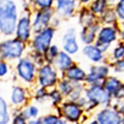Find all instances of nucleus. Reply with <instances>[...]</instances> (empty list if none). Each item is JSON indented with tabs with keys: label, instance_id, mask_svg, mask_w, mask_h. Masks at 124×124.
<instances>
[{
	"label": "nucleus",
	"instance_id": "1",
	"mask_svg": "<svg viewBox=\"0 0 124 124\" xmlns=\"http://www.w3.org/2000/svg\"><path fill=\"white\" fill-rule=\"evenodd\" d=\"M20 15L16 0H0V34L2 36L11 37L15 35Z\"/></svg>",
	"mask_w": 124,
	"mask_h": 124
},
{
	"label": "nucleus",
	"instance_id": "2",
	"mask_svg": "<svg viewBox=\"0 0 124 124\" xmlns=\"http://www.w3.org/2000/svg\"><path fill=\"white\" fill-rule=\"evenodd\" d=\"M28 52V45L17 37H4L0 44V60L16 62Z\"/></svg>",
	"mask_w": 124,
	"mask_h": 124
},
{
	"label": "nucleus",
	"instance_id": "3",
	"mask_svg": "<svg viewBox=\"0 0 124 124\" xmlns=\"http://www.w3.org/2000/svg\"><path fill=\"white\" fill-rule=\"evenodd\" d=\"M38 66L34 63L33 60L27 55L23 56L18 61H16L15 65V76L18 81L25 86H33L36 84Z\"/></svg>",
	"mask_w": 124,
	"mask_h": 124
},
{
	"label": "nucleus",
	"instance_id": "4",
	"mask_svg": "<svg viewBox=\"0 0 124 124\" xmlns=\"http://www.w3.org/2000/svg\"><path fill=\"white\" fill-rule=\"evenodd\" d=\"M120 32V23L114 26H108V25H101L97 32L96 40L94 44L101 49V51L104 54H108L111 51L112 46L117 42Z\"/></svg>",
	"mask_w": 124,
	"mask_h": 124
},
{
	"label": "nucleus",
	"instance_id": "5",
	"mask_svg": "<svg viewBox=\"0 0 124 124\" xmlns=\"http://www.w3.org/2000/svg\"><path fill=\"white\" fill-rule=\"evenodd\" d=\"M55 113L59 118L66 120L70 124H82V120L85 115L84 108L79 106L77 101L65 99L59 107L55 108Z\"/></svg>",
	"mask_w": 124,
	"mask_h": 124
},
{
	"label": "nucleus",
	"instance_id": "6",
	"mask_svg": "<svg viewBox=\"0 0 124 124\" xmlns=\"http://www.w3.org/2000/svg\"><path fill=\"white\" fill-rule=\"evenodd\" d=\"M56 33L57 29L52 26H49L38 32L33 33V36L28 44V50L45 54L49 46L54 42Z\"/></svg>",
	"mask_w": 124,
	"mask_h": 124
},
{
	"label": "nucleus",
	"instance_id": "7",
	"mask_svg": "<svg viewBox=\"0 0 124 124\" xmlns=\"http://www.w3.org/2000/svg\"><path fill=\"white\" fill-rule=\"evenodd\" d=\"M84 96L89 101L95 103L98 108L111 107L113 102V97L108 93L102 84H95L86 86L84 91Z\"/></svg>",
	"mask_w": 124,
	"mask_h": 124
},
{
	"label": "nucleus",
	"instance_id": "8",
	"mask_svg": "<svg viewBox=\"0 0 124 124\" xmlns=\"http://www.w3.org/2000/svg\"><path fill=\"white\" fill-rule=\"evenodd\" d=\"M61 78L60 72L57 70L53 64L45 63L37 68L36 76V86L51 89L57 86Z\"/></svg>",
	"mask_w": 124,
	"mask_h": 124
},
{
	"label": "nucleus",
	"instance_id": "9",
	"mask_svg": "<svg viewBox=\"0 0 124 124\" xmlns=\"http://www.w3.org/2000/svg\"><path fill=\"white\" fill-rule=\"evenodd\" d=\"M61 45L60 48L69 55L75 56L81 51L80 40L78 37V29L76 27H68L61 35Z\"/></svg>",
	"mask_w": 124,
	"mask_h": 124
},
{
	"label": "nucleus",
	"instance_id": "10",
	"mask_svg": "<svg viewBox=\"0 0 124 124\" xmlns=\"http://www.w3.org/2000/svg\"><path fill=\"white\" fill-rule=\"evenodd\" d=\"M111 73V66L108 61L98 64H91L88 68L85 84L87 86L95 84H102L103 80L107 79Z\"/></svg>",
	"mask_w": 124,
	"mask_h": 124
},
{
	"label": "nucleus",
	"instance_id": "11",
	"mask_svg": "<svg viewBox=\"0 0 124 124\" xmlns=\"http://www.w3.org/2000/svg\"><path fill=\"white\" fill-rule=\"evenodd\" d=\"M81 7L79 0H55L54 11L62 21L75 18Z\"/></svg>",
	"mask_w": 124,
	"mask_h": 124
},
{
	"label": "nucleus",
	"instance_id": "12",
	"mask_svg": "<svg viewBox=\"0 0 124 124\" xmlns=\"http://www.w3.org/2000/svg\"><path fill=\"white\" fill-rule=\"evenodd\" d=\"M33 33L34 32L32 28L31 14L21 13L17 23V26H16V31H15L14 36L28 45L33 36Z\"/></svg>",
	"mask_w": 124,
	"mask_h": 124
},
{
	"label": "nucleus",
	"instance_id": "13",
	"mask_svg": "<svg viewBox=\"0 0 124 124\" xmlns=\"http://www.w3.org/2000/svg\"><path fill=\"white\" fill-rule=\"evenodd\" d=\"M31 100L29 89L23 84H17L11 87L9 95V104L13 108H22L26 107Z\"/></svg>",
	"mask_w": 124,
	"mask_h": 124
},
{
	"label": "nucleus",
	"instance_id": "14",
	"mask_svg": "<svg viewBox=\"0 0 124 124\" xmlns=\"http://www.w3.org/2000/svg\"><path fill=\"white\" fill-rule=\"evenodd\" d=\"M55 17L54 8L49 9H35L31 15L33 32H38L46 27L51 26L53 18Z\"/></svg>",
	"mask_w": 124,
	"mask_h": 124
},
{
	"label": "nucleus",
	"instance_id": "15",
	"mask_svg": "<svg viewBox=\"0 0 124 124\" xmlns=\"http://www.w3.org/2000/svg\"><path fill=\"white\" fill-rule=\"evenodd\" d=\"M93 118L97 120L99 124H122V115L112 107L98 108L93 114Z\"/></svg>",
	"mask_w": 124,
	"mask_h": 124
},
{
	"label": "nucleus",
	"instance_id": "16",
	"mask_svg": "<svg viewBox=\"0 0 124 124\" xmlns=\"http://www.w3.org/2000/svg\"><path fill=\"white\" fill-rule=\"evenodd\" d=\"M81 52H82L83 56L90 61L92 64L103 63V62L108 61V55L104 54L101 51V49L96 46L95 44L83 46V48L81 49Z\"/></svg>",
	"mask_w": 124,
	"mask_h": 124
},
{
	"label": "nucleus",
	"instance_id": "17",
	"mask_svg": "<svg viewBox=\"0 0 124 124\" xmlns=\"http://www.w3.org/2000/svg\"><path fill=\"white\" fill-rule=\"evenodd\" d=\"M100 26H101L100 23L97 22L96 24H93L91 26L81 27L79 31H78V37H79V40L81 44L83 46L94 44Z\"/></svg>",
	"mask_w": 124,
	"mask_h": 124
},
{
	"label": "nucleus",
	"instance_id": "18",
	"mask_svg": "<svg viewBox=\"0 0 124 124\" xmlns=\"http://www.w3.org/2000/svg\"><path fill=\"white\" fill-rule=\"evenodd\" d=\"M123 82L124 81L121 79V78H119V77L111 73L107 79L103 80L102 86L112 95L113 99H116V98H120Z\"/></svg>",
	"mask_w": 124,
	"mask_h": 124
},
{
	"label": "nucleus",
	"instance_id": "19",
	"mask_svg": "<svg viewBox=\"0 0 124 124\" xmlns=\"http://www.w3.org/2000/svg\"><path fill=\"white\" fill-rule=\"evenodd\" d=\"M61 77L66 78L72 83H85V80L87 77V70H85L82 66H80L75 62L70 67L65 70V72Z\"/></svg>",
	"mask_w": 124,
	"mask_h": 124
},
{
	"label": "nucleus",
	"instance_id": "20",
	"mask_svg": "<svg viewBox=\"0 0 124 124\" xmlns=\"http://www.w3.org/2000/svg\"><path fill=\"white\" fill-rule=\"evenodd\" d=\"M76 17L78 18V24L80 27L91 26L98 22V17L93 14L88 6H81Z\"/></svg>",
	"mask_w": 124,
	"mask_h": 124
},
{
	"label": "nucleus",
	"instance_id": "21",
	"mask_svg": "<svg viewBox=\"0 0 124 124\" xmlns=\"http://www.w3.org/2000/svg\"><path fill=\"white\" fill-rule=\"evenodd\" d=\"M73 63H75V60H73L72 56L69 55L68 53L64 52L63 50H61L59 54H58V56L56 57V59L54 60L53 65L56 67V69L62 76L65 72V70L68 69Z\"/></svg>",
	"mask_w": 124,
	"mask_h": 124
},
{
	"label": "nucleus",
	"instance_id": "22",
	"mask_svg": "<svg viewBox=\"0 0 124 124\" xmlns=\"http://www.w3.org/2000/svg\"><path fill=\"white\" fill-rule=\"evenodd\" d=\"M98 22L100 23V25H108V26H114L119 24L114 7H108L98 17Z\"/></svg>",
	"mask_w": 124,
	"mask_h": 124
},
{
	"label": "nucleus",
	"instance_id": "23",
	"mask_svg": "<svg viewBox=\"0 0 124 124\" xmlns=\"http://www.w3.org/2000/svg\"><path fill=\"white\" fill-rule=\"evenodd\" d=\"M10 120V104L2 95H0V124H9Z\"/></svg>",
	"mask_w": 124,
	"mask_h": 124
},
{
	"label": "nucleus",
	"instance_id": "24",
	"mask_svg": "<svg viewBox=\"0 0 124 124\" xmlns=\"http://www.w3.org/2000/svg\"><path fill=\"white\" fill-rule=\"evenodd\" d=\"M124 59V41L118 40L116 44L112 46L111 51L108 54V61H116Z\"/></svg>",
	"mask_w": 124,
	"mask_h": 124
},
{
	"label": "nucleus",
	"instance_id": "25",
	"mask_svg": "<svg viewBox=\"0 0 124 124\" xmlns=\"http://www.w3.org/2000/svg\"><path fill=\"white\" fill-rule=\"evenodd\" d=\"M31 99L37 103H45L49 101V89L35 86L31 93Z\"/></svg>",
	"mask_w": 124,
	"mask_h": 124
},
{
	"label": "nucleus",
	"instance_id": "26",
	"mask_svg": "<svg viewBox=\"0 0 124 124\" xmlns=\"http://www.w3.org/2000/svg\"><path fill=\"white\" fill-rule=\"evenodd\" d=\"M66 99L65 96L59 91V89L57 87H53L49 89V101L54 107V108L59 107L60 104Z\"/></svg>",
	"mask_w": 124,
	"mask_h": 124
},
{
	"label": "nucleus",
	"instance_id": "27",
	"mask_svg": "<svg viewBox=\"0 0 124 124\" xmlns=\"http://www.w3.org/2000/svg\"><path fill=\"white\" fill-rule=\"evenodd\" d=\"M21 112L27 120H31V119H36V118L39 117L40 110L36 104L28 103L26 107L21 108Z\"/></svg>",
	"mask_w": 124,
	"mask_h": 124
},
{
	"label": "nucleus",
	"instance_id": "28",
	"mask_svg": "<svg viewBox=\"0 0 124 124\" xmlns=\"http://www.w3.org/2000/svg\"><path fill=\"white\" fill-rule=\"evenodd\" d=\"M88 7L95 16L99 17L108 8V5L107 3V0H92L90 4L88 5Z\"/></svg>",
	"mask_w": 124,
	"mask_h": 124
},
{
	"label": "nucleus",
	"instance_id": "29",
	"mask_svg": "<svg viewBox=\"0 0 124 124\" xmlns=\"http://www.w3.org/2000/svg\"><path fill=\"white\" fill-rule=\"evenodd\" d=\"M86 86L87 85L85 83H73V89L70 92V94L66 97V99L72 100V101H78L84 95V91Z\"/></svg>",
	"mask_w": 124,
	"mask_h": 124
},
{
	"label": "nucleus",
	"instance_id": "30",
	"mask_svg": "<svg viewBox=\"0 0 124 124\" xmlns=\"http://www.w3.org/2000/svg\"><path fill=\"white\" fill-rule=\"evenodd\" d=\"M58 89H59V91L65 96V98L67 97V96L70 94V92L72 91L73 89V83L70 82L69 80H67L66 78H63L61 77L59 82L57 83V86H56Z\"/></svg>",
	"mask_w": 124,
	"mask_h": 124
},
{
	"label": "nucleus",
	"instance_id": "31",
	"mask_svg": "<svg viewBox=\"0 0 124 124\" xmlns=\"http://www.w3.org/2000/svg\"><path fill=\"white\" fill-rule=\"evenodd\" d=\"M60 51H61V48L57 44H52L51 46H49V49L46 51V53L44 54L46 63L53 64L54 60L56 59V57L58 56V54H59Z\"/></svg>",
	"mask_w": 124,
	"mask_h": 124
},
{
	"label": "nucleus",
	"instance_id": "32",
	"mask_svg": "<svg viewBox=\"0 0 124 124\" xmlns=\"http://www.w3.org/2000/svg\"><path fill=\"white\" fill-rule=\"evenodd\" d=\"M111 66L112 75H115L124 81V59L116 60V61H108Z\"/></svg>",
	"mask_w": 124,
	"mask_h": 124
},
{
	"label": "nucleus",
	"instance_id": "33",
	"mask_svg": "<svg viewBox=\"0 0 124 124\" xmlns=\"http://www.w3.org/2000/svg\"><path fill=\"white\" fill-rule=\"evenodd\" d=\"M10 124H28V120L22 114L21 108H14L11 113Z\"/></svg>",
	"mask_w": 124,
	"mask_h": 124
},
{
	"label": "nucleus",
	"instance_id": "34",
	"mask_svg": "<svg viewBox=\"0 0 124 124\" xmlns=\"http://www.w3.org/2000/svg\"><path fill=\"white\" fill-rule=\"evenodd\" d=\"M27 55H28L31 59L33 60V62L35 63L38 67L41 66L42 64L46 63V60H45V55L41 53H38L35 51H31V50H28L27 52Z\"/></svg>",
	"mask_w": 124,
	"mask_h": 124
},
{
	"label": "nucleus",
	"instance_id": "35",
	"mask_svg": "<svg viewBox=\"0 0 124 124\" xmlns=\"http://www.w3.org/2000/svg\"><path fill=\"white\" fill-rule=\"evenodd\" d=\"M11 66L10 62L5 60H0V79H4L10 73Z\"/></svg>",
	"mask_w": 124,
	"mask_h": 124
},
{
	"label": "nucleus",
	"instance_id": "36",
	"mask_svg": "<svg viewBox=\"0 0 124 124\" xmlns=\"http://www.w3.org/2000/svg\"><path fill=\"white\" fill-rule=\"evenodd\" d=\"M114 9L119 23H124V0H118V2L114 6Z\"/></svg>",
	"mask_w": 124,
	"mask_h": 124
},
{
	"label": "nucleus",
	"instance_id": "37",
	"mask_svg": "<svg viewBox=\"0 0 124 124\" xmlns=\"http://www.w3.org/2000/svg\"><path fill=\"white\" fill-rule=\"evenodd\" d=\"M112 108L116 112H118L120 115H124V98H116L113 99L112 102Z\"/></svg>",
	"mask_w": 124,
	"mask_h": 124
},
{
	"label": "nucleus",
	"instance_id": "38",
	"mask_svg": "<svg viewBox=\"0 0 124 124\" xmlns=\"http://www.w3.org/2000/svg\"><path fill=\"white\" fill-rule=\"evenodd\" d=\"M62 24V20L59 18V17H57V16L55 15V17L53 18V20H52V23H51V26L54 27L55 29H58L59 27L61 26Z\"/></svg>",
	"mask_w": 124,
	"mask_h": 124
},
{
	"label": "nucleus",
	"instance_id": "39",
	"mask_svg": "<svg viewBox=\"0 0 124 124\" xmlns=\"http://www.w3.org/2000/svg\"><path fill=\"white\" fill-rule=\"evenodd\" d=\"M28 124H46L42 120V117H38L36 119H31L28 120Z\"/></svg>",
	"mask_w": 124,
	"mask_h": 124
},
{
	"label": "nucleus",
	"instance_id": "40",
	"mask_svg": "<svg viewBox=\"0 0 124 124\" xmlns=\"http://www.w3.org/2000/svg\"><path fill=\"white\" fill-rule=\"evenodd\" d=\"M77 102L79 103V106H80V107H82V108H85V106H86V104L88 103V99H87V98H86V97H85V96L83 95L82 97H81L79 100H78Z\"/></svg>",
	"mask_w": 124,
	"mask_h": 124
},
{
	"label": "nucleus",
	"instance_id": "41",
	"mask_svg": "<svg viewBox=\"0 0 124 124\" xmlns=\"http://www.w3.org/2000/svg\"><path fill=\"white\" fill-rule=\"evenodd\" d=\"M120 40L124 41V23H120V32H119Z\"/></svg>",
	"mask_w": 124,
	"mask_h": 124
},
{
	"label": "nucleus",
	"instance_id": "42",
	"mask_svg": "<svg viewBox=\"0 0 124 124\" xmlns=\"http://www.w3.org/2000/svg\"><path fill=\"white\" fill-rule=\"evenodd\" d=\"M92 0H79L81 6H88Z\"/></svg>",
	"mask_w": 124,
	"mask_h": 124
},
{
	"label": "nucleus",
	"instance_id": "43",
	"mask_svg": "<svg viewBox=\"0 0 124 124\" xmlns=\"http://www.w3.org/2000/svg\"><path fill=\"white\" fill-rule=\"evenodd\" d=\"M117 2H118V0H107V3H108V7H114Z\"/></svg>",
	"mask_w": 124,
	"mask_h": 124
},
{
	"label": "nucleus",
	"instance_id": "44",
	"mask_svg": "<svg viewBox=\"0 0 124 124\" xmlns=\"http://www.w3.org/2000/svg\"><path fill=\"white\" fill-rule=\"evenodd\" d=\"M55 124H70V123L67 122L66 120H64V119H62V118H59V119H58V121Z\"/></svg>",
	"mask_w": 124,
	"mask_h": 124
},
{
	"label": "nucleus",
	"instance_id": "45",
	"mask_svg": "<svg viewBox=\"0 0 124 124\" xmlns=\"http://www.w3.org/2000/svg\"><path fill=\"white\" fill-rule=\"evenodd\" d=\"M120 98H124V82H123V86H122V90H121V95Z\"/></svg>",
	"mask_w": 124,
	"mask_h": 124
},
{
	"label": "nucleus",
	"instance_id": "46",
	"mask_svg": "<svg viewBox=\"0 0 124 124\" xmlns=\"http://www.w3.org/2000/svg\"><path fill=\"white\" fill-rule=\"evenodd\" d=\"M3 39H2V35H1V34H0V44H1V41H2Z\"/></svg>",
	"mask_w": 124,
	"mask_h": 124
},
{
	"label": "nucleus",
	"instance_id": "47",
	"mask_svg": "<svg viewBox=\"0 0 124 124\" xmlns=\"http://www.w3.org/2000/svg\"><path fill=\"white\" fill-rule=\"evenodd\" d=\"M122 124H124V115H122Z\"/></svg>",
	"mask_w": 124,
	"mask_h": 124
}]
</instances>
